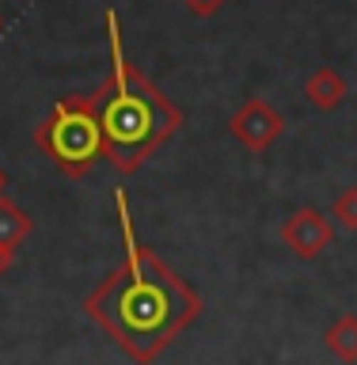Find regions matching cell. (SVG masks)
I'll use <instances>...</instances> for the list:
<instances>
[{
  "instance_id": "1",
  "label": "cell",
  "mask_w": 357,
  "mask_h": 365,
  "mask_svg": "<svg viewBox=\"0 0 357 365\" xmlns=\"http://www.w3.org/2000/svg\"><path fill=\"white\" fill-rule=\"evenodd\" d=\"M114 210L125 255L95 289L84 297V312L103 327V335L130 354L137 365H152L194 319L202 316L198 289L182 278L175 267H167L152 247L137 236L130 198L118 187Z\"/></svg>"
},
{
  "instance_id": "2",
  "label": "cell",
  "mask_w": 357,
  "mask_h": 365,
  "mask_svg": "<svg viewBox=\"0 0 357 365\" xmlns=\"http://www.w3.org/2000/svg\"><path fill=\"white\" fill-rule=\"evenodd\" d=\"M103 23H107V42H110V76L91 91L95 118L103 130V160L118 175H133L148 156H156L171 141V133H179L187 114L130 61L118 27V11L107 8Z\"/></svg>"
},
{
  "instance_id": "3",
  "label": "cell",
  "mask_w": 357,
  "mask_h": 365,
  "mask_svg": "<svg viewBox=\"0 0 357 365\" xmlns=\"http://www.w3.org/2000/svg\"><path fill=\"white\" fill-rule=\"evenodd\" d=\"M34 145L68 179H84L103 160V130L91 96H65L34 125Z\"/></svg>"
},
{
  "instance_id": "4",
  "label": "cell",
  "mask_w": 357,
  "mask_h": 365,
  "mask_svg": "<svg viewBox=\"0 0 357 365\" xmlns=\"http://www.w3.org/2000/svg\"><path fill=\"white\" fill-rule=\"evenodd\" d=\"M228 133H232L251 156H262L285 133V114L274 107V103H267L262 96H251L244 107L228 118Z\"/></svg>"
},
{
  "instance_id": "5",
  "label": "cell",
  "mask_w": 357,
  "mask_h": 365,
  "mask_svg": "<svg viewBox=\"0 0 357 365\" xmlns=\"http://www.w3.org/2000/svg\"><path fill=\"white\" fill-rule=\"evenodd\" d=\"M281 244L289 247L301 262H312L335 244V225H331V217L319 213L316 205H301V210H293L289 217H285Z\"/></svg>"
},
{
  "instance_id": "6",
  "label": "cell",
  "mask_w": 357,
  "mask_h": 365,
  "mask_svg": "<svg viewBox=\"0 0 357 365\" xmlns=\"http://www.w3.org/2000/svg\"><path fill=\"white\" fill-rule=\"evenodd\" d=\"M304 96L316 110H335V107H342V99L350 96V84L338 68L319 65L316 73H308V80H304Z\"/></svg>"
},
{
  "instance_id": "7",
  "label": "cell",
  "mask_w": 357,
  "mask_h": 365,
  "mask_svg": "<svg viewBox=\"0 0 357 365\" xmlns=\"http://www.w3.org/2000/svg\"><path fill=\"white\" fill-rule=\"evenodd\" d=\"M324 342H327V350L335 354L342 365H353L357 361V316L342 312L335 324L324 331Z\"/></svg>"
},
{
  "instance_id": "8",
  "label": "cell",
  "mask_w": 357,
  "mask_h": 365,
  "mask_svg": "<svg viewBox=\"0 0 357 365\" xmlns=\"http://www.w3.org/2000/svg\"><path fill=\"white\" fill-rule=\"evenodd\" d=\"M31 228H34V221L27 217V210H23V205H16L11 198H4V194H0V244L19 247L23 240L31 236Z\"/></svg>"
},
{
  "instance_id": "9",
  "label": "cell",
  "mask_w": 357,
  "mask_h": 365,
  "mask_svg": "<svg viewBox=\"0 0 357 365\" xmlns=\"http://www.w3.org/2000/svg\"><path fill=\"white\" fill-rule=\"evenodd\" d=\"M331 217L346 228V232H357V187H346L331 205Z\"/></svg>"
},
{
  "instance_id": "10",
  "label": "cell",
  "mask_w": 357,
  "mask_h": 365,
  "mask_svg": "<svg viewBox=\"0 0 357 365\" xmlns=\"http://www.w3.org/2000/svg\"><path fill=\"white\" fill-rule=\"evenodd\" d=\"M182 4H187L198 19H209V16H217V11L228 4V0H182Z\"/></svg>"
},
{
  "instance_id": "11",
  "label": "cell",
  "mask_w": 357,
  "mask_h": 365,
  "mask_svg": "<svg viewBox=\"0 0 357 365\" xmlns=\"http://www.w3.org/2000/svg\"><path fill=\"white\" fill-rule=\"evenodd\" d=\"M16 267V247H8V244H0V278Z\"/></svg>"
},
{
  "instance_id": "12",
  "label": "cell",
  "mask_w": 357,
  "mask_h": 365,
  "mask_svg": "<svg viewBox=\"0 0 357 365\" xmlns=\"http://www.w3.org/2000/svg\"><path fill=\"white\" fill-rule=\"evenodd\" d=\"M4 190H8V171L0 168V194H4Z\"/></svg>"
},
{
  "instance_id": "13",
  "label": "cell",
  "mask_w": 357,
  "mask_h": 365,
  "mask_svg": "<svg viewBox=\"0 0 357 365\" xmlns=\"http://www.w3.org/2000/svg\"><path fill=\"white\" fill-rule=\"evenodd\" d=\"M0 27H4V19H0Z\"/></svg>"
}]
</instances>
